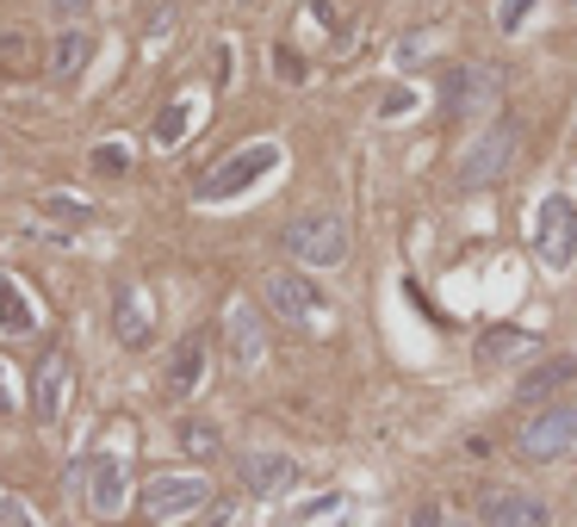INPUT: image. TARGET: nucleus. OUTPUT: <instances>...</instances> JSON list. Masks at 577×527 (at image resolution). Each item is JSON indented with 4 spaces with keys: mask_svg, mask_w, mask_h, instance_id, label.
<instances>
[{
    "mask_svg": "<svg viewBox=\"0 0 577 527\" xmlns=\"http://www.w3.org/2000/svg\"><path fill=\"white\" fill-rule=\"evenodd\" d=\"M113 329H118V341H125V348H143V341H150L155 304H150V292H143V285H118V292H113Z\"/></svg>",
    "mask_w": 577,
    "mask_h": 527,
    "instance_id": "11",
    "label": "nucleus"
},
{
    "mask_svg": "<svg viewBox=\"0 0 577 527\" xmlns=\"http://www.w3.org/2000/svg\"><path fill=\"white\" fill-rule=\"evenodd\" d=\"M565 7H577V0H565Z\"/></svg>",
    "mask_w": 577,
    "mask_h": 527,
    "instance_id": "30",
    "label": "nucleus"
},
{
    "mask_svg": "<svg viewBox=\"0 0 577 527\" xmlns=\"http://www.w3.org/2000/svg\"><path fill=\"white\" fill-rule=\"evenodd\" d=\"M479 527H553V508L534 490H484Z\"/></svg>",
    "mask_w": 577,
    "mask_h": 527,
    "instance_id": "7",
    "label": "nucleus"
},
{
    "mask_svg": "<svg viewBox=\"0 0 577 527\" xmlns=\"http://www.w3.org/2000/svg\"><path fill=\"white\" fill-rule=\"evenodd\" d=\"M187 125H192V99H174V106H162V118H155V143H162V150H174V143L187 137Z\"/></svg>",
    "mask_w": 577,
    "mask_h": 527,
    "instance_id": "19",
    "label": "nucleus"
},
{
    "mask_svg": "<svg viewBox=\"0 0 577 527\" xmlns=\"http://www.w3.org/2000/svg\"><path fill=\"white\" fill-rule=\"evenodd\" d=\"M205 385V336H180V348H174L168 360V397L180 403V397H192Z\"/></svg>",
    "mask_w": 577,
    "mask_h": 527,
    "instance_id": "13",
    "label": "nucleus"
},
{
    "mask_svg": "<svg viewBox=\"0 0 577 527\" xmlns=\"http://www.w3.org/2000/svg\"><path fill=\"white\" fill-rule=\"evenodd\" d=\"M62 403H69V360L50 354L44 360V373H38V422H57Z\"/></svg>",
    "mask_w": 577,
    "mask_h": 527,
    "instance_id": "15",
    "label": "nucleus"
},
{
    "mask_svg": "<svg viewBox=\"0 0 577 527\" xmlns=\"http://www.w3.org/2000/svg\"><path fill=\"white\" fill-rule=\"evenodd\" d=\"M261 298H268L273 317H286V323H310L317 311H323V292H317L305 273H292V267H280V273L261 280Z\"/></svg>",
    "mask_w": 577,
    "mask_h": 527,
    "instance_id": "8",
    "label": "nucleus"
},
{
    "mask_svg": "<svg viewBox=\"0 0 577 527\" xmlns=\"http://www.w3.org/2000/svg\"><path fill=\"white\" fill-rule=\"evenodd\" d=\"M286 255L305 267H342L348 261V218L342 211H298L286 224Z\"/></svg>",
    "mask_w": 577,
    "mask_h": 527,
    "instance_id": "1",
    "label": "nucleus"
},
{
    "mask_svg": "<svg viewBox=\"0 0 577 527\" xmlns=\"http://www.w3.org/2000/svg\"><path fill=\"white\" fill-rule=\"evenodd\" d=\"M0 329L7 336H32L38 329V311H32V298H25V285L13 273H0Z\"/></svg>",
    "mask_w": 577,
    "mask_h": 527,
    "instance_id": "14",
    "label": "nucleus"
},
{
    "mask_svg": "<svg viewBox=\"0 0 577 527\" xmlns=\"http://www.w3.org/2000/svg\"><path fill=\"white\" fill-rule=\"evenodd\" d=\"M224 336H231L236 366H261V360H268V323H261L255 304H231V311H224Z\"/></svg>",
    "mask_w": 577,
    "mask_h": 527,
    "instance_id": "10",
    "label": "nucleus"
},
{
    "mask_svg": "<svg viewBox=\"0 0 577 527\" xmlns=\"http://www.w3.org/2000/svg\"><path fill=\"white\" fill-rule=\"evenodd\" d=\"M441 106H447V113H466V62H460V69H447V87H441Z\"/></svg>",
    "mask_w": 577,
    "mask_h": 527,
    "instance_id": "26",
    "label": "nucleus"
},
{
    "mask_svg": "<svg viewBox=\"0 0 577 527\" xmlns=\"http://www.w3.org/2000/svg\"><path fill=\"white\" fill-rule=\"evenodd\" d=\"M0 527H38V522H32V508L20 496H0Z\"/></svg>",
    "mask_w": 577,
    "mask_h": 527,
    "instance_id": "27",
    "label": "nucleus"
},
{
    "mask_svg": "<svg viewBox=\"0 0 577 527\" xmlns=\"http://www.w3.org/2000/svg\"><path fill=\"white\" fill-rule=\"evenodd\" d=\"M280 168V143H249V150H236V155H224L205 180H199V199H236V192H249L261 174H273Z\"/></svg>",
    "mask_w": 577,
    "mask_h": 527,
    "instance_id": "4",
    "label": "nucleus"
},
{
    "mask_svg": "<svg viewBox=\"0 0 577 527\" xmlns=\"http://www.w3.org/2000/svg\"><path fill=\"white\" fill-rule=\"evenodd\" d=\"M205 503H212V484L199 471H155L150 484H143V515L150 522H187Z\"/></svg>",
    "mask_w": 577,
    "mask_h": 527,
    "instance_id": "2",
    "label": "nucleus"
},
{
    "mask_svg": "<svg viewBox=\"0 0 577 527\" xmlns=\"http://www.w3.org/2000/svg\"><path fill=\"white\" fill-rule=\"evenodd\" d=\"M7 403H13V385H7V366H0V410H7Z\"/></svg>",
    "mask_w": 577,
    "mask_h": 527,
    "instance_id": "29",
    "label": "nucleus"
},
{
    "mask_svg": "<svg viewBox=\"0 0 577 527\" xmlns=\"http://www.w3.org/2000/svg\"><path fill=\"white\" fill-rule=\"evenodd\" d=\"M131 168V150L125 143H99L94 150V174H125Z\"/></svg>",
    "mask_w": 577,
    "mask_h": 527,
    "instance_id": "25",
    "label": "nucleus"
},
{
    "mask_svg": "<svg viewBox=\"0 0 577 527\" xmlns=\"http://www.w3.org/2000/svg\"><path fill=\"white\" fill-rule=\"evenodd\" d=\"M180 447L205 459V453H217V429H212V422H187V429H180Z\"/></svg>",
    "mask_w": 577,
    "mask_h": 527,
    "instance_id": "23",
    "label": "nucleus"
},
{
    "mask_svg": "<svg viewBox=\"0 0 577 527\" xmlns=\"http://www.w3.org/2000/svg\"><path fill=\"white\" fill-rule=\"evenodd\" d=\"M280 75H286V81H305V69H298V57H292V50H280Z\"/></svg>",
    "mask_w": 577,
    "mask_h": 527,
    "instance_id": "28",
    "label": "nucleus"
},
{
    "mask_svg": "<svg viewBox=\"0 0 577 527\" xmlns=\"http://www.w3.org/2000/svg\"><path fill=\"white\" fill-rule=\"evenodd\" d=\"M516 150H521V125L516 118H497V125L460 155V187H491V180H503L509 162H516Z\"/></svg>",
    "mask_w": 577,
    "mask_h": 527,
    "instance_id": "3",
    "label": "nucleus"
},
{
    "mask_svg": "<svg viewBox=\"0 0 577 527\" xmlns=\"http://www.w3.org/2000/svg\"><path fill=\"white\" fill-rule=\"evenodd\" d=\"M410 527H479V522H466V515H454L441 503H423V508H410Z\"/></svg>",
    "mask_w": 577,
    "mask_h": 527,
    "instance_id": "21",
    "label": "nucleus"
},
{
    "mask_svg": "<svg viewBox=\"0 0 577 527\" xmlns=\"http://www.w3.org/2000/svg\"><path fill=\"white\" fill-rule=\"evenodd\" d=\"M44 211H50V218H62V224H87V218H94L75 192H50V199H44Z\"/></svg>",
    "mask_w": 577,
    "mask_h": 527,
    "instance_id": "22",
    "label": "nucleus"
},
{
    "mask_svg": "<svg viewBox=\"0 0 577 527\" xmlns=\"http://www.w3.org/2000/svg\"><path fill=\"white\" fill-rule=\"evenodd\" d=\"M87 57H94V38H87V32H62V38L50 44V69H57L62 81H75L81 69H87Z\"/></svg>",
    "mask_w": 577,
    "mask_h": 527,
    "instance_id": "16",
    "label": "nucleus"
},
{
    "mask_svg": "<svg viewBox=\"0 0 577 527\" xmlns=\"http://www.w3.org/2000/svg\"><path fill=\"white\" fill-rule=\"evenodd\" d=\"M572 378H577V360H546V366H534V373L521 378V403H540V397H553Z\"/></svg>",
    "mask_w": 577,
    "mask_h": 527,
    "instance_id": "17",
    "label": "nucleus"
},
{
    "mask_svg": "<svg viewBox=\"0 0 577 527\" xmlns=\"http://www.w3.org/2000/svg\"><path fill=\"white\" fill-rule=\"evenodd\" d=\"M125 503H131L125 459L118 453H94V466H87V508H94L99 522H113V515H125Z\"/></svg>",
    "mask_w": 577,
    "mask_h": 527,
    "instance_id": "9",
    "label": "nucleus"
},
{
    "mask_svg": "<svg viewBox=\"0 0 577 527\" xmlns=\"http://www.w3.org/2000/svg\"><path fill=\"white\" fill-rule=\"evenodd\" d=\"M0 69L7 75H32L38 69V38L32 32H0Z\"/></svg>",
    "mask_w": 577,
    "mask_h": 527,
    "instance_id": "18",
    "label": "nucleus"
},
{
    "mask_svg": "<svg viewBox=\"0 0 577 527\" xmlns=\"http://www.w3.org/2000/svg\"><path fill=\"white\" fill-rule=\"evenodd\" d=\"M528 348H534V336H521V329H491L479 354L484 360H503V354H528Z\"/></svg>",
    "mask_w": 577,
    "mask_h": 527,
    "instance_id": "20",
    "label": "nucleus"
},
{
    "mask_svg": "<svg viewBox=\"0 0 577 527\" xmlns=\"http://www.w3.org/2000/svg\"><path fill=\"white\" fill-rule=\"evenodd\" d=\"M534 243H540V261L546 267H565L577 261V206L565 199V192H553L546 206H540V230H534Z\"/></svg>",
    "mask_w": 577,
    "mask_h": 527,
    "instance_id": "5",
    "label": "nucleus"
},
{
    "mask_svg": "<svg viewBox=\"0 0 577 527\" xmlns=\"http://www.w3.org/2000/svg\"><path fill=\"white\" fill-rule=\"evenodd\" d=\"M577 441V403H546L534 422H521V459H558Z\"/></svg>",
    "mask_w": 577,
    "mask_h": 527,
    "instance_id": "6",
    "label": "nucleus"
},
{
    "mask_svg": "<svg viewBox=\"0 0 577 527\" xmlns=\"http://www.w3.org/2000/svg\"><path fill=\"white\" fill-rule=\"evenodd\" d=\"M243 484H249L255 496H280V490L298 484V459H292V453H249V459H243Z\"/></svg>",
    "mask_w": 577,
    "mask_h": 527,
    "instance_id": "12",
    "label": "nucleus"
},
{
    "mask_svg": "<svg viewBox=\"0 0 577 527\" xmlns=\"http://www.w3.org/2000/svg\"><path fill=\"white\" fill-rule=\"evenodd\" d=\"M528 13H534V0H497V32L503 38H516Z\"/></svg>",
    "mask_w": 577,
    "mask_h": 527,
    "instance_id": "24",
    "label": "nucleus"
}]
</instances>
